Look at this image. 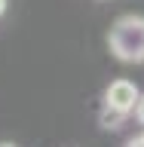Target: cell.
Returning <instances> with one entry per match:
<instances>
[{"label": "cell", "mask_w": 144, "mask_h": 147, "mask_svg": "<svg viewBox=\"0 0 144 147\" xmlns=\"http://www.w3.org/2000/svg\"><path fill=\"white\" fill-rule=\"evenodd\" d=\"M135 117H138V123L144 126V95L138 98V104H135Z\"/></svg>", "instance_id": "3"}, {"label": "cell", "mask_w": 144, "mask_h": 147, "mask_svg": "<svg viewBox=\"0 0 144 147\" xmlns=\"http://www.w3.org/2000/svg\"><path fill=\"white\" fill-rule=\"evenodd\" d=\"M138 98H141V92H138V86L132 80H110V86L104 89V107L117 110L123 117L135 110Z\"/></svg>", "instance_id": "2"}, {"label": "cell", "mask_w": 144, "mask_h": 147, "mask_svg": "<svg viewBox=\"0 0 144 147\" xmlns=\"http://www.w3.org/2000/svg\"><path fill=\"white\" fill-rule=\"evenodd\" d=\"M3 12H6V0H0V16H3Z\"/></svg>", "instance_id": "5"}, {"label": "cell", "mask_w": 144, "mask_h": 147, "mask_svg": "<svg viewBox=\"0 0 144 147\" xmlns=\"http://www.w3.org/2000/svg\"><path fill=\"white\" fill-rule=\"evenodd\" d=\"M132 144H135V147H144V132H141L138 138H132Z\"/></svg>", "instance_id": "4"}, {"label": "cell", "mask_w": 144, "mask_h": 147, "mask_svg": "<svg viewBox=\"0 0 144 147\" xmlns=\"http://www.w3.org/2000/svg\"><path fill=\"white\" fill-rule=\"evenodd\" d=\"M107 46L120 61H144V16H123L114 22Z\"/></svg>", "instance_id": "1"}]
</instances>
